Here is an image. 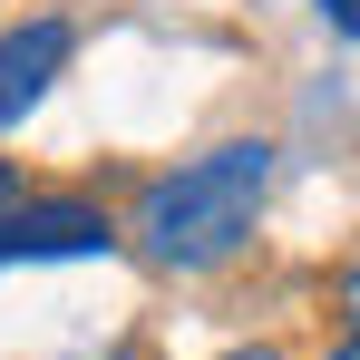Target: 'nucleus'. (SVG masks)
Listing matches in <instances>:
<instances>
[{
	"label": "nucleus",
	"mask_w": 360,
	"mask_h": 360,
	"mask_svg": "<svg viewBox=\"0 0 360 360\" xmlns=\"http://www.w3.org/2000/svg\"><path fill=\"white\" fill-rule=\"evenodd\" d=\"M263 195H273V136H224V146H205V156H185L176 176H156L136 195V214H127V243L156 263V273H224L253 224H263Z\"/></svg>",
	"instance_id": "1"
},
{
	"label": "nucleus",
	"mask_w": 360,
	"mask_h": 360,
	"mask_svg": "<svg viewBox=\"0 0 360 360\" xmlns=\"http://www.w3.org/2000/svg\"><path fill=\"white\" fill-rule=\"evenodd\" d=\"M117 214L88 205V195H20L0 205V273L10 263H88V253H117Z\"/></svg>",
	"instance_id": "2"
},
{
	"label": "nucleus",
	"mask_w": 360,
	"mask_h": 360,
	"mask_svg": "<svg viewBox=\"0 0 360 360\" xmlns=\"http://www.w3.org/2000/svg\"><path fill=\"white\" fill-rule=\"evenodd\" d=\"M68 59H78V30H68V20H20V30H0V136L68 78Z\"/></svg>",
	"instance_id": "3"
},
{
	"label": "nucleus",
	"mask_w": 360,
	"mask_h": 360,
	"mask_svg": "<svg viewBox=\"0 0 360 360\" xmlns=\"http://www.w3.org/2000/svg\"><path fill=\"white\" fill-rule=\"evenodd\" d=\"M331 311H341V331L360 341V253L341 263V273H331Z\"/></svg>",
	"instance_id": "4"
},
{
	"label": "nucleus",
	"mask_w": 360,
	"mask_h": 360,
	"mask_svg": "<svg viewBox=\"0 0 360 360\" xmlns=\"http://www.w3.org/2000/svg\"><path fill=\"white\" fill-rule=\"evenodd\" d=\"M311 10H321V20H331L341 39H360V0H311Z\"/></svg>",
	"instance_id": "5"
},
{
	"label": "nucleus",
	"mask_w": 360,
	"mask_h": 360,
	"mask_svg": "<svg viewBox=\"0 0 360 360\" xmlns=\"http://www.w3.org/2000/svg\"><path fill=\"white\" fill-rule=\"evenodd\" d=\"M0 205H20V166L10 156H0Z\"/></svg>",
	"instance_id": "6"
},
{
	"label": "nucleus",
	"mask_w": 360,
	"mask_h": 360,
	"mask_svg": "<svg viewBox=\"0 0 360 360\" xmlns=\"http://www.w3.org/2000/svg\"><path fill=\"white\" fill-rule=\"evenodd\" d=\"M224 360H283V351H273V341H243V351H224Z\"/></svg>",
	"instance_id": "7"
},
{
	"label": "nucleus",
	"mask_w": 360,
	"mask_h": 360,
	"mask_svg": "<svg viewBox=\"0 0 360 360\" xmlns=\"http://www.w3.org/2000/svg\"><path fill=\"white\" fill-rule=\"evenodd\" d=\"M321 360H360V341H341V351H321Z\"/></svg>",
	"instance_id": "8"
},
{
	"label": "nucleus",
	"mask_w": 360,
	"mask_h": 360,
	"mask_svg": "<svg viewBox=\"0 0 360 360\" xmlns=\"http://www.w3.org/2000/svg\"><path fill=\"white\" fill-rule=\"evenodd\" d=\"M108 360H146V351H108Z\"/></svg>",
	"instance_id": "9"
}]
</instances>
